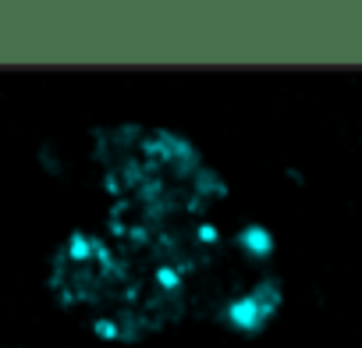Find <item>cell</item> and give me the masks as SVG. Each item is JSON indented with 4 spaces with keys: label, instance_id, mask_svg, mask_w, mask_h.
<instances>
[{
    "label": "cell",
    "instance_id": "cell-7",
    "mask_svg": "<svg viewBox=\"0 0 362 348\" xmlns=\"http://www.w3.org/2000/svg\"><path fill=\"white\" fill-rule=\"evenodd\" d=\"M288 182H295V185H302V174H298L295 167H288Z\"/></svg>",
    "mask_w": 362,
    "mask_h": 348
},
{
    "label": "cell",
    "instance_id": "cell-1",
    "mask_svg": "<svg viewBox=\"0 0 362 348\" xmlns=\"http://www.w3.org/2000/svg\"><path fill=\"white\" fill-rule=\"evenodd\" d=\"M281 306H284V281L281 277H259L252 288L231 295L217 309V320H221L224 330H231L238 337H259L274 323Z\"/></svg>",
    "mask_w": 362,
    "mask_h": 348
},
{
    "label": "cell",
    "instance_id": "cell-6",
    "mask_svg": "<svg viewBox=\"0 0 362 348\" xmlns=\"http://www.w3.org/2000/svg\"><path fill=\"white\" fill-rule=\"evenodd\" d=\"M40 167L47 174H54V178H61V174H64V160H61V153H57L54 142H43L40 146Z\"/></svg>",
    "mask_w": 362,
    "mask_h": 348
},
{
    "label": "cell",
    "instance_id": "cell-2",
    "mask_svg": "<svg viewBox=\"0 0 362 348\" xmlns=\"http://www.w3.org/2000/svg\"><path fill=\"white\" fill-rule=\"evenodd\" d=\"M142 320L146 316H139V313H96V316H89V334L100 344H128L146 334Z\"/></svg>",
    "mask_w": 362,
    "mask_h": 348
},
{
    "label": "cell",
    "instance_id": "cell-3",
    "mask_svg": "<svg viewBox=\"0 0 362 348\" xmlns=\"http://www.w3.org/2000/svg\"><path fill=\"white\" fill-rule=\"evenodd\" d=\"M231 245H235L249 263H259V267L277 256V235H274L263 221H245V224L235 231Z\"/></svg>",
    "mask_w": 362,
    "mask_h": 348
},
{
    "label": "cell",
    "instance_id": "cell-4",
    "mask_svg": "<svg viewBox=\"0 0 362 348\" xmlns=\"http://www.w3.org/2000/svg\"><path fill=\"white\" fill-rule=\"evenodd\" d=\"M185 281H189V263L185 260H160L156 267H153V291L163 298V302H170V298H177L181 291H185Z\"/></svg>",
    "mask_w": 362,
    "mask_h": 348
},
{
    "label": "cell",
    "instance_id": "cell-5",
    "mask_svg": "<svg viewBox=\"0 0 362 348\" xmlns=\"http://www.w3.org/2000/svg\"><path fill=\"white\" fill-rule=\"evenodd\" d=\"M189 238H192V245H199V249H217V245L224 242L221 228H217L210 217H196V221H192V231H189Z\"/></svg>",
    "mask_w": 362,
    "mask_h": 348
}]
</instances>
